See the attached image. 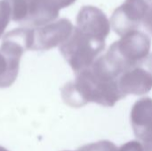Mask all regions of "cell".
Segmentation results:
<instances>
[{"instance_id": "cell-1", "label": "cell", "mask_w": 152, "mask_h": 151, "mask_svg": "<svg viewBox=\"0 0 152 151\" xmlns=\"http://www.w3.org/2000/svg\"><path fill=\"white\" fill-rule=\"evenodd\" d=\"M119 76L103 54L91 67L76 74L74 81L68 82L61 88L62 98L67 104L76 108L88 102L113 107L125 98L118 85Z\"/></svg>"}, {"instance_id": "cell-2", "label": "cell", "mask_w": 152, "mask_h": 151, "mask_svg": "<svg viewBox=\"0 0 152 151\" xmlns=\"http://www.w3.org/2000/svg\"><path fill=\"white\" fill-rule=\"evenodd\" d=\"M151 38L135 29L115 41L104 54L110 64L121 75L150 54Z\"/></svg>"}, {"instance_id": "cell-3", "label": "cell", "mask_w": 152, "mask_h": 151, "mask_svg": "<svg viewBox=\"0 0 152 151\" xmlns=\"http://www.w3.org/2000/svg\"><path fill=\"white\" fill-rule=\"evenodd\" d=\"M105 41L74 28L69 38L60 45V52L75 75L89 68L105 48Z\"/></svg>"}, {"instance_id": "cell-4", "label": "cell", "mask_w": 152, "mask_h": 151, "mask_svg": "<svg viewBox=\"0 0 152 151\" xmlns=\"http://www.w3.org/2000/svg\"><path fill=\"white\" fill-rule=\"evenodd\" d=\"M151 2L152 0H125L112 13L110 24L114 32L122 36L137 29Z\"/></svg>"}, {"instance_id": "cell-5", "label": "cell", "mask_w": 152, "mask_h": 151, "mask_svg": "<svg viewBox=\"0 0 152 151\" xmlns=\"http://www.w3.org/2000/svg\"><path fill=\"white\" fill-rule=\"evenodd\" d=\"M118 85L125 97L146 94L152 90V53L125 70L118 77Z\"/></svg>"}, {"instance_id": "cell-6", "label": "cell", "mask_w": 152, "mask_h": 151, "mask_svg": "<svg viewBox=\"0 0 152 151\" xmlns=\"http://www.w3.org/2000/svg\"><path fill=\"white\" fill-rule=\"evenodd\" d=\"M71 21L66 18L47 23L44 26L33 28V43L31 50L46 51L61 45L74 30Z\"/></svg>"}, {"instance_id": "cell-7", "label": "cell", "mask_w": 152, "mask_h": 151, "mask_svg": "<svg viewBox=\"0 0 152 151\" xmlns=\"http://www.w3.org/2000/svg\"><path fill=\"white\" fill-rule=\"evenodd\" d=\"M131 125L135 136L143 142L146 151H152V98L143 97L133 106Z\"/></svg>"}, {"instance_id": "cell-8", "label": "cell", "mask_w": 152, "mask_h": 151, "mask_svg": "<svg viewBox=\"0 0 152 151\" xmlns=\"http://www.w3.org/2000/svg\"><path fill=\"white\" fill-rule=\"evenodd\" d=\"M110 20L98 7L83 6L77 16V28L86 34L100 40H104L110 32Z\"/></svg>"}, {"instance_id": "cell-9", "label": "cell", "mask_w": 152, "mask_h": 151, "mask_svg": "<svg viewBox=\"0 0 152 151\" xmlns=\"http://www.w3.org/2000/svg\"><path fill=\"white\" fill-rule=\"evenodd\" d=\"M60 9L55 0H28L26 17L21 25L33 28L53 22L58 18Z\"/></svg>"}, {"instance_id": "cell-10", "label": "cell", "mask_w": 152, "mask_h": 151, "mask_svg": "<svg viewBox=\"0 0 152 151\" xmlns=\"http://www.w3.org/2000/svg\"><path fill=\"white\" fill-rule=\"evenodd\" d=\"M20 57L0 49V87L12 85L19 72Z\"/></svg>"}, {"instance_id": "cell-11", "label": "cell", "mask_w": 152, "mask_h": 151, "mask_svg": "<svg viewBox=\"0 0 152 151\" xmlns=\"http://www.w3.org/2000/svg\"><path fill=\"white\" fill-rule=\"evenodd\" d=\"M116 145L109 141H100L84 146L78 151H117Z\"/></svg>"}, {"instance_id": "cell-12", "label": "cell", "mask_w": 152, "mask_h": 151, "mask_svg": "<svg viewBox=\"0 0 152 151\" xmlns=\"http://www.w3.org/2000/svg\"><path fill=\"white\" fill-rule=\"evenodd\" d=\"M11 18L10 5L4 0L0 1V36L8 26Z\"/></svg>"}, {"instance_id": "cell-13", "label": "cell", "mask_w": 152, "mask_h": 151, "mask_svg": "<svg viewBox=\"0 0 152 151\" xmlns=\"http://www.w3.org/2000/svg\"><path fill=\"white\" fill-rule=\"evenodd\" d=\"M117 151H146L143 144L138 141H132L123 144Z\"/></svg>"}, {"instance_id": "cell-14", "label": "cell", "mask_w": 152, "mask_h": 151, "mask_svg": "<svg viewBox=\"0 0 152 151\" xmlns=\"http://www.w3.org/2000/svg\"><path fill=\"white\" fill-rule=\"evenodd\" d=\"M142 23L144 28L147 29V31L152 36V2L143 18Z\"/></svg>"}, {"instance_id": "cell-15", "label": "cell", "mask_w": 152, "mask_h": 151, "mask_svg": "<svg viewBox=\"0 0 152 151\" xmlns=\"http://www.w3.org/2000/svg\"><path fill=\"white\" fill-rule=\"evenodd\" d=\"M57 2V4H59L60 8H65V7H68L71 4H73L76 0H55Z\"/></svg>"}]
</instances>
